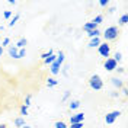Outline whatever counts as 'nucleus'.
<instances>
[{"mask_svg": "<svg viewBox=\"0 0 128 128\" xmlns=\"http://www.w3.org/2000/svg\"><path fill=\"white\" fill-rule=\"evenodd\" d=\"M70 93H72L70 90H66V92H64V95H63V100H67V99H68V96H70Z\"/></svg>", "mask_w": 128, "mask_h": 128, "instance_id": "32", "label": "nucleus"}, {"mask_svg": "<svg viewBox=\"0 0 128 128\" xmlns=\"http://www.w3.org/2000/svg\"><path fill=\"white\" fill-rule=\"evenodd\" d=\"M18 20H19V15H15V16H13V19L9 22V26H13V25H15Z\"/></svg>", "mask_w": 128, "mask_h": 128, "instance_id": "25", "label": "nucleus"}, {"mask_svg": "<svg viewBox=\"0 0 128 128\" xmlns=\"http://www.w3.org/2000/svg\"><path fill=\"white\" fill-rule=\"evenodd\" d=\"M54 127H56V128H68V127H67V124H66L64 121H57Z\"/></svg>", "mask_w": 128, "mask_h": 128, "instance_id": "20", "label": "nucleus"}, {"mask_svg": "<svg viewBox=\"0 0 128 128\" xmlns=\"http://www.w3.org/2000/svg\"><path fill=\"white\" fill-rule=\"evenodd\" d=\"M127 22H128V16H127V15H122V16L120 18V20H118V24H120L121 26L127 25Z\"/></svg>", "mask_w": 128, "mask_h": 128, "instance_id": "19", "label": "nucleus"}, {"mask_svg": "<svg viewBox=\"0 0 128 128\" xmlns=\"http://www.w3.org/2000/svg\"><path fill=\"white\" fill-rule=\"evenodd\" d=\"M99 45H100V38H92L90 42H89V47H90V48L99 47Z\"/></svg>", "mask_w": 128, "mask_h": 128, "instance_id": "12", "label": "nucleus"}, {"mask_svg": "<svg viewBox=\"0 0 128 128\" xmlns=\"http://www.w3.org/2000/svg\"><path fill=\"white\" fill-rule=\"evenodd\" d=\"M111 83H112V84H114L116 89H122V88H124V82H122L120 77H112V79H111Z\"/></svg>", "mask_w": 128, "mask_h": 128, "instance_id": "7", "label": "nucleus"}, {"mask_svg": "<svg viewBox=\"0 0 128 128\" xmlns=\"http://www.w3.org/2000/svg\"><path fill=\"white\" fill-rule=\"evenodd\" d=\"M25 56H26V50H25V48H22V50L18 51V58H24Z\"/></svg>", "mask_w": 128, "mask_h": 128, "instance_id": "22", "label": "nucleus"}, {"mask_svg": "<svg viewBox=\"0 0 128 128\" xmlns=\"http://www.w3.org/2000/svg\"><path fill=\"white\" fill-rule=\"evenodd\" d=\"M60 67H61V66H60V64H57L56 61H54V63L50 66V72L56 76V74H58V73H60Z\"/></svg>", "mask_w": 128, "mask_h": 128, "instance_id": "10", "label": "nucleus"}, {"mask_svg": "<svg viewBox=\"0 0 128 128\" xmlns=\"http://www.w3.org/2000/svg\"><path fill=\"white\" fill-rule=\"evenodd\" d=\"M116 70H118V73H125V68L124 67H116Z\"/></svg>", "mask_w": 128, "mask_h": 128, "instance_id": "34", "label": "nucleus"}, {"mask_svg": "<svg viewBox=\"0 0 128 128\" xmlns=\"http://www.w3.org/2000/svg\"><path fill=\"white\" fill-rule=\"evenodd\" d=\"M83 29H84L86 32L93 31V29H98V25H96L95 22H88V24H84V25H83Z\"/></svg>", "mask_w": 128, "mask_h": 128, "instance_id": "9", "label": "nucleus"}, {"mask_svg": "<svg viewBox=\"0 0 128 128\" xmlns=\"http://www.w3.org/2000/svg\"><path fill=\"white\" fill-rule=\"evenodd\" d=\"M98 51H99V54L105 58H109V54H111V47L106 44V42H100V45L98 47Z\"/></svg>", "mask_w": 128, "mask_h": 128, "instance_id": "3", "label": "nucleus"}, {"mask_svg": "<svg viewBox=\"0 0 128 128\" xmlns=\"http://www.w3.org/2000/svg\"><path fill=\"white\" fill-rule=\"evenodd\" d=\"M122 93L127 96V95H128V89H127V88H122Z\"/></svg>", "mask_w": 128, "mask_h": 128, "instance_id": "36", "label": "nucleus"}, {"mask_svg": "<svg viewBox=\"0 0 128 128\" xmlns=\"http://www.w3.org/2000/svg\"><path fill=\"white\" fill-rule=\"evenodd\" d=\"M99 4H100L102 8H108V6H109V0H100Z\"/></svg>", "mask_w": 128, "mask_h": 128, "instance_id": "26", "label": "nucleus"}, {"mask_svg": "<svg viewBox=\"0 0 128 128\" xmlns=\"http://www.w3.org/2000/svg\"><path fill=\"white\" fill-rule=\"evenodd\" d=\"M3 16H4V19H10V18H12V12H10V10H6V12L3 13Z\"/></svg>", "mask_w": 128, "mask_h": 128, "instance_id": "30", "label": "nucleus"}, {"mask_svg": "<svg viewBox=\"0 0 128 128\" xmlns=\"http://www.w3.org/2000/svg\"><path fill=\"white\" fill-rule=\"evenodd\" d=\"M83 120H84V114L79 112V114L70 116V124H79V122H83Z\"/></svg>", "mask_w": 128, "mask_h": 128, "instance_id": "6", "label": "nucleus"}, {"mask_svg": "<svg viewBox=\"0 0 128 128\" xmlns=\"http://www.w3.org/2000/svg\"><path fill=\"white\" fill-rule=\"evenodd\" d=\"M112 58H114L116 63H120L121 60H122V54H121V52H115V56L112 57Z\"/></svg>", "mask_w": 128, "mask_h": 128, "instance_id": "23", "label": "nucleus"}, {"mask_svg": "<svg viewBox=\"0 0 128 128\" xmlns=\"http://www.w3.org/2000/svg\"><path fill=\"white\" fill-rule=\"evenodd\" d=\"M118 35H120V29H118V26H109V28H106L104 32V38L105 41H114L118 38Z\"/></svg>", "mask_w": 128, "mask_h": 128, "instance_id": "1", "label": "nucleus"}, {"mask_svg": "<svg viewBox=\"0 0 128 128\" xmlns=\"http://www.w3.org/2000/svg\"><path fill=\"white\" fill-rule=\"evenodd\" d=\"M56 58H57V56H54V54H52V56H50L48 58H45L44 61H45V64H47V66H51V64L56 61Z\"/></svg>", "mask_w": 128, "mask_h": 128, "instance_id": "16", "label": "nucleus"}, {"mask_svg": "<svg viewBox=\"0 0 128 128\" xmlns=\"http://www.w3.org/2000/svg\"><path fill=\"white\" fill-rule=\"evenodd\" d=\"M9 4H12V6H15V4H16V0H9Z\"/></svg>", "mask_w": 128, "mask_h": 128, "instance_id": "38", "label": "nucleus"}, {"mask_svg": "<svg viewBox=\"0 0 128 128\" xmlns=\"http://www.w3.org/2000/svg\"><path fill=\"white\" fill-rule=\"evenodd\" d=\"M102 20H104V16H102V15H98V16H96V18H95V19L92 20V22H95L96 25H99V24H100V22H102Z\"/></svg>", "mask_w": 128, "mask_h": 128, "instance_id": "21", "label": "nucleus"}, {"mask_svg": "<svg viewBox=\"0 0 128 128\" xmlns=\"http://www.w3.org/2000/svg\"><path fill=\"white\" fill-rule=\"evenodd\" d=\"M115 10H116V8H109V10H108V12H109V13H114Z\"/></svg>", "mask_w": 128, "mask_h": 128, "instance_id": "37", "label": "nucleus"}, {"mask_svg": "<svg viewBox=\"0 0 128 128\" xmlns=\"http://www.w3.org/2000/svg\"><path fill=\"white\" fill-rule=\"evenodd\" d=\"M22 128H31V127H29V125H26V124H25V125H24V127H22Z\"/></svg>", "mask_w": 128, "mask_h": 128, "instance_id": "41", "label": "nucleus"}, {"mask_svg": "<svg viewBox=\"0 0 128 128\" xmlns=\"http://www.w3.org/2000/svg\"><path fill=\"white\" fill-rule=\"evenodd\" d=\"M3 54V47H0V56Z\"/></svg>", "mask_w": 128, "mask_h": 128, "instance_id": "39", "label": "nucleus"}, {"mask_svg": "<svg viewBox=\"0 0 128 128\" xmlns=\"http://www.w3.org/2000/svg\"><path fill=\"white\" fill-rule=\"evenodd\" d=\"M15 125H16V127H24V125H25V120L22 118V116L16 118V120H15Z\"/></svg>", "mask_w": 128, "mask_h": 128, "instance_id": "18", "label": "nucleus"}, {"mask_svg": "<svg viewBox=\"0 0 128 128\" xmlns=\"http://www.w3.org/2000/svg\"><path fill=\"white\" fill-rule=\"evenodd\" d=\"M99 35H100V31L99 29H93V31L88 32V36H90V40L92 38H99Z\"/></svg>", "mask_w": 128, "mask_h": 128, "instance_id": "13", "label": "nucleus"}, {"mask_svg": "<svg viewBox=\"0 0 128 128\" xmlns=\"http://www.w3.org/2000/svg\"><path fill=\"white\" fill-rule=\"evenodd\" d=\"M0 128H8V127H6L4 124H2V125H0Z\"/></svg>", "mask_w": 128, "mask_h": 128, "instance_id": "40", "label": "nucleus"}, {"mask_svg": "<svg viewBox=\"0 0 128 128\" xmlns=\"http://www.w3.org/2000/svg\"><path fill=\"white\" fill-rule=\"evenodd\" d=\"M52 54H54V52H52V50H48V52H44V54L41 56V58H42V60H45V58H48L50 56H52Z\"/></svg>", "mask_w": 128, "mask_h": 128, "instance_id": "24", "label": "nucleus"}, {"mask_svg": "<svg viewBox=\"0 0 128 128\" xmlns=\"http://www.w3.org/2000/svg\"><path fill=\"white\" fill-rule=\"evenodd\" d=\"M31 99H32V96H31V95L26 96V99H25V106H26V108H28V106L31 105Z\"/></svg>", "mask_w": 128, "mask_h": 128, "instance_id": "27", "label": "nucleus"}, {"mask_svg": "<svg viewBox=\"0 0 128 128\" xmlns=\"http://www.w3.org/2000/svg\"><path fill=\"white\" fill-rule=\"evenodd\" d=\"M89 86L93 89V90H100L104 88V80L99 74H93L90 79H89Z\"/></svg>", "mask_w": 128, "mask_h": 128, "instance_id": "2", "label": "nucleus"}, {"mask_svg": "<svg viewBox=\"0 0 128 128\" xmlns=\"http://www.w3.org/2000/svg\"><path fill=\"white\" fill-rule=\"evenodd\" d=\"M2 44H3V45H9V44H10V40H9V38H4Z\"/></svg>", "mask_w": 128, "mask_h": 128, "instance_id": "33", "label": "nucleus"}, {"mask_svg": "<svg viewBox=\"0 0 128 128\" xmlns=\"http://www.w3.org/2000/svg\"><path fill=\"white\" fill-rule=\"evenodd\" d=\"M20 115H28V108L26 106H20Z\"/></svg>", "mask_w": 128, "mask_h": 128, "instance_id": "29", "label": "nucleus"}, {"mask_svg": "<svg viewBox=\"0 0 128 128\" xmlns=\"http://www.w3.org/2000/svg\"><path fill=\"white\" fill-rule=\"evenodd\" d=\"M68 68H70V66H68V64H66V66H64V68H63V74H64V76H67V74H68Z\"/></svg>", "mask_w": 128, "mask_h": 128, "instance_id": "31", "label": "nucleus"}, {"mask_svg": "<svg viewBox=\"0 0 128 128\" xmlns=\"http://www.w3.org/2000/svg\"><path fill=\"white\" fill-rule=\"evenodd\" d=\"M18 48L15 47V45H9V48H8V52H9V56L12 57V58H18Z\"/></svg>", "mask_w": 128, "mask_h": 128, "instance_id": "8", "label": "nucleus"}, {"mask_svg": "<svg viewBox=\"0 0 128 128\" xmlns=\"http://www.w3.org/2000/svg\"><path fill=\"white\" fill-rule=\"evenodd\" d=\"M104 67L106 72H114V70H116V67H118V63L114 60V58H106L104 63Z\"/></svg>", "mask_w": 128, "mask_h": 128, "instance_id": "5", "label": "nucleus"}, {"mask_svg": "<svg viewBox=\"0 0 128 128\" xmlns=\"http://www.w3.org/2000/svg\"><path fill=\"white\" fill-rule=\"evenodd\" d=\"M111 96H112V98H118V96H120V93H118V92H112Z\"/></svg>", "mask_w": 128, "mask_h": 128, "instance_id": "35", "label": "nucleus"}, {"mask_svg": "<svg viewBox=\"0 0 128 128\" xmlns=\"http://www.w3.org/2000/svg\"><path fill=\"white\" fill-rule=\"evenodd\" d=\"M68 106H70V109H77V108H80V100H72Z\"/></svg>", "mask_w": 128, "mask_h": 128, "instance_id": "17", "label": "nucleus"}, {"mask_svg": "<svg viewBox=\"0 0 128 128\" xmlns=\"http://www.w3.org/2000/svg\"><path fill=\"white\" fill-rule=\"evenodd\" d=\"M120 115H121V111H112V112H109V114H106V115H105V122L111 125V124H114V122L116 121V118H118Z\"/></svg>", "mask_w": 128, "mask_h": 128, "instance_id": "4", "label": "nucleus"}, {"mask_svg": "<svg viewBox=\"0 0 128 128\" xmlns=\"http://www.w3.org/2000/svg\"><path fill=\"white\" fill-rule=\"evenodd\" d=\"M57 83H58V82H57L54 77H50V79L47 80V86L48 88H54V86H57Z\"/></svg>", "mask_w": 128, "mask_h": 128, "instance_id": "15", "label": "nucleus"}, {"mask_svg": "<svg viewBox=\"0 0 128 128\" xmlns=\"http://www.w3.org/2000/svg\"><path fill=\"white\" fill-rule=\"evenodd\" d=\"M64 58H66V57H64V52H63V51H60V54H58V56H57V58H56V63L61 66V64L64 63Z\"/></svg>", "mask_w": 128, "mask_h": 128, "instance_id": "14", "label": "nucleus"}, {"mask_svg": "<svg viewBox=\"0 0 128 128\" xmlns=\"http://www.w3.org/2000/svg\"><path fill=\"white\" fill-rule=\"evenodd\" d=\"M68 128H83V122H79V124H70Z\"/></svg>", "mask_w": 128, "mask_h": 128, "instance_id": "28", "label": "nucleus"}, {"mask_svg": "<svg viewBox=\"0 0 128 128\" xmlns=\"http://www.w3.org/2000/svg\"><path fill=\"white\" fill-rule=\"evenodd\" d=\"M26 44H28V40H26V38H20V40L18 41V44H16L15 47L18 48V50H22V48H25Z\"/></svg>", "mask_w": 128, "mask_h": 128, "instance_id": "11", "label": "nucleus"}]
</instances>
